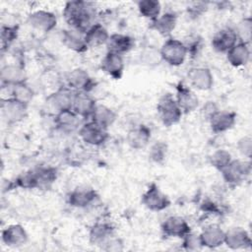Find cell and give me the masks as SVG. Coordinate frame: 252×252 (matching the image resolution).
<instances>
[{"label": "cell", "instance_id": "36", "mask_svg": "<svg viewBox=\"0 0 252 252\" xmlns=\"http://www.w3.org/2000/svg\"><path fill=\"white\" fill-rule=\"evenodd\" d=\"M19 34V28L15 25H2L1 27V49L2 52L8 51L16 41Z\"/></svg>", "mask_w": 252, "mask_h": 252}, {"label": "cell", "instance_id": "4", "mask_svg": "<svg viewBox=\"0 0 252 252\" xmlns=\"http://www.w3.org/2000/svg\"><path fill=\"white\" fill-rule=\"evenodd\" d=\"M251 163L248 160L233 159L220 172L223 181L230 186H237L242 183L250 174Z\"/></svg>", "mask_w": 252, "mask_h": 252}, {"label": "cell", "instance_id": "8", "mask_svg": "<svg viewBox=\"0 0 252 252\" xmlns=\"http://www.w3.org/2000/svg\"><path fill=\"white\" fill-rule=\"evenodd\" d=\"M74 92L91 93L95 86L94 80L83 68H75L65 76V85Z\"/></svg>", "mask_w": 252, "mask_h": 252}, {"label": "cell", "instance_id": "27", "mask_svg": "<svg viewBox=\"0 0 252 252\" xmlns=\"http://www.w3.org/2000/svg\"><path fill=\"white\" fill-rule=\"evenodd\" d=\"M177 26V16L172 12L161 13L157 19L151 21L150 28L162 36H168Z\"/></svg>", "mask_w": 252, "mask_h": 252}, {"label": "cell", "instance_id": "15", "mask_svg": "<svg viewBox=\"0 0 252 252\" xmlns=\"http://www.w3.org/2000/svg\"><path fill=\"white\" fill-rule=\"evenodd\" d=\"M160 228L162 233L167 237L181 239L191 231L188 221L180 216H170L166 218L162 221Z\"/></svg>", "mask_w": 252, "mask_h": 252}, {"label": "cell", "instance_id": "28", "mask_svg": "<svg viewBox=\"0 0 252 252\" xmlns=\"http://www.w3.org/2000/svg\"><path fill=\"white\" fill-rule=\"evenodd\" d=\"M227 62L235 68L243 67L250 61V48L249 44L238 41L233 47H231L226 53Z\"/></svg>", "mask_w": 252, "mask_h": 252}, {"label": "cell", "instance_id": "19", "mask_svg": "<svg viewBox=\"0 0 252 252\" xmlns=\"http://www.w3.org/2000/svg\"><path fill=\"white\" fill-rule=\"evenodd\" d=\"M96 100L94 97L86 92H75L72 104V110L76 112L84 120H89L96 106Z\"/></svg>", "mask_w": 252, "mask_h": 252}, {"label": "cell", "instance_id": "38", "mask_svg": "<svg viewBox=\"0 0 252 252\" xmlns=\"http://www.w3.org/2000/svg\"><path fill=\"white\" fill-rule=\"evenodd\" d=\"M14 186L23 189H38V184L33 169L27 170L18 175L14 181Z\"/></svg>", "mask_w": 252, "mask_h": 252}, {"label": "cell", "instance_id": "45", "mask_svg": "<svg viewBox=\"0 0 252 252\" xmlns=\"http://www.w3.org/2000/svg\"><path fill=\"white\" fill-rule=\"evenodd\" d=\"M207 5L205 3H195L192 7H188L187 11L191 17H200L204 12L207 11Z\"/></svg>", "mask_w": 252, "mask_h": 252}, {"label": "cell", "instance_id": "44", "mask_svg": "<svg viewBox=\"0 0 252 252\" xmlns=\"http://www.w3.org/2000/svg\"><path fill=\"white\" fill-rule=\"evenodd\" d=\"M219 110L218 105L214 102V101H207L202 109H201V114L203 116L204 119H206L207 121H209V119Z\"/></svg>", "mask_w": 252, "mask_h": 252}, {"label": "cell", "instance_id": "7", "mask_svg": "<svg viewBox=\"0 0 252 252\" xmlns=\"http://www.w3.org/2000/svg\"><path fill=\"white\" fill-rule=\"evenodd\" d=\"M141 201L142 204L152 212H161L167 209L171 204L168 196L163 193L156 183H152L148 187L142 195Z\"/></svg>", "mask_w": 252, "mask_h": 252}, {"label": "cell", "instance_id": "17", "mask_svg": "<svg viewBox=\"0 0 252 252\" xmlns=\"http://www.w3.org/2000/svg\"><path fill=\"white\" fill-rule=\"evenodd\" d=\"M174 97L183 114L192 113L199 106L200 101L197 94L182 83L176 86V94Z\"/></svg>", "mask_w": 252, "mask_h": 252}, {"label": "cell", "instance_id": "39", "mask_svg": "<svg viewBox=\"0 0 252 252\" xmlns=\"http://www.w3.org/2000/svg\"><path fill=\"white\" fill-rule=\"evenodd\" d=\"M238 37V41L249 44L252 36V21L251 18L247 17L242 19L236 29H234Z\"/></svg>", "mask_w": 252, "mask_h": 252}, {"label": "cell", "instance_id": "42", "mask_svg": "<svg viewBox=\"0 0 252 252\" xmlns=\"http://www.w3.org/2000/svg\"><path fill=\"white\" fill-rule=\"evenodd\" d=\"M238 152L248 159L251 158L252 155V139L250 136L241 137L236 144Z\"/></svg>", "mask_w": 252, "mask_h": 252}, {"label": "cell", "instance_id": "1", "mask_svg": "<svg viewBox=\"0 0 252 252\" xmlns=\"http://www.w3.org/2000/svg\"><path fill=\"white\" fill-rule=\"evenodd\" d=\"M62 15L70 29L85 33L94 24L95 9L92 3L86 1H68L65 3Z\"/></svg>", "mask_w": 252, "mask_h": 252}, {"label": "cell", "instance_id": "25", "mask_svg": "<svg viewBox=\"0 0 252 252\" xmlns=\"http://www.w3.org/2000/svg\"><path fill=\"white\" fill-rule=\"evenodd\" d=\"M225 231L219 224H209L199 233L203 247L217 248L224 244Z\"/></svg>", "mask_w": 252, "mask_h": 252}, {"label": "cell", "instance_id": "14", "mask_svg": "<svg viewBox=\"0 0 252 252\" xmlns=\"http://www.w3.org/2000/svg\"><path fill=\"white\" fill-rule=\"evenodd\" d=\"M100 70L107 76L119 80L123 76L125 69V62L123 55L106 51L100 61Z\"/></svg>", "mask_w": 252, "mask_h": 252}, {"label": "cell", "instance_id": "26", "mask_svg": "<svg viewBox=\"0 0 252 252\" xmlns=\"http://www.w3.org/2000/svg\"><path fill=\"white\" fill-rule=\"evenodd\" d=\"M115 234L114 226L107 221L94 223L89 231V240L93 245L101 246L107 239Z\"/></svg>", "mask_w": 252, "mask_h": 252}, {"label": "cell", "instance_id": "6", "mask_svg": "<svg viewBox=\"0 0 252 252\" xmlns=\"http://www.w3.org/2000/svg\"><path fill=\"white\" fill-rule=\"evenodd\" d=\"M29 104L19 101L13 97L2 98L1 113L7 124H16L28 116Z\"/></svg>", "mask_w": 252, "mask_h": 252}, {"label": "cell", "instance_id": "24", "mask_svg": "<svg viewBox=\"0 0 252 252\" xmlns=\"http://www.w3.org/2000/svg\"><path fill=\"white\" fill-rule=\"evenodd\" d=\"M135 46V38L129 34L111 33L106 43L107 51L124 55L130 52Z\"/></svg>", "mask_w": 252, "mask_h": 252}, {"label": "cell", "instance_id": "12", "mask_svg": "<svg viewBox=\"0 0 252 252\" xmlns=\"http://www.w3.org/2000/svg\"><path fill=\"white\" fill-rule=\"evenodd\" d=\"M84 122V119L72 109L63 110L54 114V126L63 134L78 132Z\"/></svg>", "mask_w": 252, "mask_h": 252}, {"label": "cell", "instance_id": "5", "mask_svg": "<svg viewBox=\"0 0 252 252\" xmlns=\"http://www.w3.org/2000/svg\"><path fill=\"white\" fill-rule=\"evenodd\" d=\"M80 139L89 146L99 147L105 144L109 138L108 129L92 120L85 121L78 131Z\"/></svg>", "mask_w": 252, "mask_h": 252}, {"label": "cell", "instance_id": "21", "mask_svg": "<svg viewBox=\"0 0 252 252\" xmlns=\"http://www.w3.org/2000/svg\"><path fill=\"white\" fill-rule=\"evenodd\" d=\"M190 85L199 91H209L214 86V76L207 67H194L188 73Z\"/></svg>", "mask_w": 252, "mask_h": 252}, {"label": "cell", "instance_id": "33", "mask_svg": "<svg viewBox=\"0 0 252 252\" xmlns=\"http://www.w3.org/2000/svg\"><path fill=\"white\" fill-rule=\"evenodd\" d=\"M4 86V85H2ZM8 88V93L10 94L9 97H13L19 101H22L24 103L30 104V102L33 99L34 96V92L28 85L27 82L19 83L13 86H5ZM7 98V97H6Z\"/></svg>", "mask_w": 252, "mask_h": 252}, {"label": "cell", "instance_id": "35", "mask_svg": "<svg viewBox=\"0 0 252 252\" xmlns=\"http://www.w3.org/2000/svg\"><path fill=\"white\" fill-rule=\"evenodd\" d=\"M167 153H168L167 144L163 141H157L150 147L148 157L152 162L157 164H162L166 159Z\"/></svg>", "mask_w": 252, "mask_h": 252}, {"label": "cell", "instance_id": "2", "mask_svg": "<svg viewBox=\"0 0 252 252\" xmlns=\"http://www.w3.org/2000/svg\"><path fill=\"white\" fill-rule=\"evenodd\" d=\"M157 112L160 122L165 127H171L177 124L183 116V112L178 106L174 95L169 93L162 94L158 98Z\"/></svg>", "mask_w": 252, "mask_h": 252}, {"label": "cell", "instance_id": "3", "mask_svg": "<svg viewBox=\"0 0 252 252\" xmlns=\"http://www.w3.org/2000/svg\"><path fill=\"white\" fill-rule=\"evenodd\" d=\"M158 52L160 59L173 67L181 66L188 56L184 42L174 37H168L162 43Z\"/></svg>", "mask_w": 252, "mask_h": 252}, {"label": "cell", "instance_id": "31", "mask_svg": "<svg viewBox=\"0 0 252 252\" xmlns=\"http://www.w3.org/2000/svg\"><path fill=\"white\" fill-rule=\"evenodd\" d=\"M117 119V113L114 109L104 104H96L92 116L89 120L95 122L105 129L111 127Z\"/></svg>", "mask_w": 252, "mask_h": 252}, {"label": "cell", "instance_id": "16", "mask_svg": "<svg viewBox=\"0 0 252 252\" xmlns=\"http://www.w3.org/2000/svg\"><path fill=\"white\" fill-rule=\"evenodd\" d=\"M224 244L232 250L247 249L251 247L252 239L244 227L234 226L225 231Z\"/></svg>", "mask_w": 252, "mask_h": 252}, {"label": "cell", "instance_id": "9", "mask_svg": "<svg viewBox=\"0 0 252 252\" xmlns=\"http://www.w3.org/2000/svg\"><path fill=\"white\" fill-rule=\"evenodd\" d=\"M97 192L89 186H78L71 190L66 197L68 205L77 209H86L98 200Z\"/></svg>", "mask_w": 252, "mask_h": 252}, {"label": "cell", "instance_id": "37", "mask_svg": "<svg viewBox=\"0 0 252 252\" xmlns=\"http://www.w3.org/2000/svg\"><path fill=\"white\" fill-rule=\"evenodd\" d=\"M231 160V154L224 149L216 150L209 158L210 164L219 171H220L224 166H226Z\"/></svg>", "mask_w": 252, "mask_h": 252}, {"label": "cell", "instance_id": "22", "mask_svg": "<svg viewBox=\"0 0 252 252\" xmlns=\"http://www.w3.org/2000/svg\"><path fill=\"white\" fill-rule=\"evenodd\" d=\"M60 39L63 45L76 53H84L89 49V46L85 39V33L73 29H67L62 31Z\"/></svg>", "mask_w": 252, "mask_h": 252}, {"label": "cell", "instance_id": "32", "mask_svg": "<svg viewBox=\"0 0 252 252\" xmlns=\"http://www.w3.org/2000/svg\"><path fill=\"white\" fill-rule=\"evenodd\" d=\"M36 176L38 189L49 188L58 177V170L54 166L50 165H40L33 168Z\"/></svg>", "mask_w": 252, "mask_h": 252}, {"label": "cell", "instance_id": "30", "mask_svg": "<svg viewBox=\"0 0 252 252\" xmlns=\"http://www.w3.org/2000/svg\"><path fill=\"white\" fill-rule=\"evenodd\" d=\"M27 82L25 69L19 64H7L1 68V83L4 86H13Z\"/></svg>", "mask_w": 252, "mask_h": 252}, {"label": "cell", "instance_id": "23", "mask_svg": "<svg viewBox=\"0 0 252 252\" xmlns=\"http://www.w3.org/2000/svg\"><path fill=\"white\" fill-rule=\"evenodd\" d=\"M152 138L151 129L144 124H140L138 126L130 129L126 135V141L130 148L134 150H142L145 149Z\"/></svg>", "mask_w": 252, "mask_h": 252}, {"label": "cell", "instance_id": "29", "mask_svg": "<svg viewBox=\"0 0 252 252\" xmlns=\"http://www.w3.org/2000/svg\"><path fill=\"white\" fill-rule=\"evenodd\" d=\"M109 32L100 23H94L85 32L86 42L90 47H98L106 45L109 38Z\"/></svg>", "mask_w": 252, "mask_h": 252}, {"label": "cell", "instance_id": "18", "mask_svg": "<svg viewBox=\"0 0 252 252\" xmlns=\"http://www.w3.org/2000/svg\"><path fill=\"white\" fill-rule=\"evenodd\" d=\"M1 239L6 246L16 248L21 247L28 242L29 234L22 224L13 223L2 230Z\"/></svg>", "mask_w": 252, "mask_h": 252}, {"label": "cell", "instance_id": "43", "mask_svg": "<svg viewBox=\"0 0 252 252\" xmlns=\"http://www.w3.org/2000/svg\"><path fill=\"white\" fill-rule=\"evenodd\" d=\"M100 248L104 251H113V252H118L122 251L124 249V243L121 238L116 236L115 234L111 236L109 239H107L101 246Z\"/></svg>", "mask_w": 252, "mask_h": 252}, {"label": "cell", "instance_id": "34", "mask_svg": "<svg viewBox=\"0 0 252 252\" xmlns=\"http://www.w3.org/2000/svg\"><path fill=\"white\" fill-rule=\"evenodd\" d=\"M139 14L153 21L161 14V4L158 0H141L137 3Z\"/></svg>", "mask_w": 252, "mask_h": 252}, {"label": "cell", "instance_id": "41", "mask_svg": "<svg viewBox=\"0 0 252 252\" xmlns=\"http://www.w3.org/2000/svg\"><path fill=\"white\" fill-rule=\"evenodd\" d=\"M182 247L186 251H197L203 248L199 233L190 231L182 238Z\"/></svg>", "mask_w": 252, "mask_h": 252}, {"label": "cell", "instance_id": "40", "mask_svg": "<svg viewBox=\"0 0 252 252\" xmlns=\"http://www.w3.org/2000/svg\"><path fill=\"white\" fill-rule=\"evenodd\" d=\"M183 42L186 46L188 56H190L192 58H196L202 52L204 42H203V38L200 35L193 34V35L189 36L186 41H183Z\"/></svg>", "mask_w": 252, "mask_h": 252}, {"label": "cell", "instance_id": "10", "mask_svg": "<svg viewBox=\"0 0 252 252\" xmlns=\"http://www.w3.org/2000/svg\"><path fill=\"white\" fill-rule=\"evenodd\" d=\"M27 23L32 29L47 33L56 28L57 18L55 14L50 11L36 10L28 16Z\"/></svg>", "mask_w": 252, "mask_h": 252}, {"label": "cell", "instance_id": "20", "mask_svg": "<svg viewBox=\"0 0 252 252\" xmlns=\"http://www.w3.org/2000/svg\"><path fill=\"white\" fill-rule=\"evenodd\" d=\"M208 122L214 133L221 134L233 128L236 123V113L230 110L219 109Z\"/></svg>", "mask_w": 252, "mask_h": 252}, {"label": "cell", "instance_id": "11", "mask_svg": "<svg viewBox=\"0 0 252 252\" xmlns=\"http://www.w3.org/2000/svg\"><path fill=\"white\" fill-rule=\"evenodd\" d=\"M74 94L75 92L68 87L61 86L46 97V103L54 110L55 114L63 110L72 109Z\"/></svg>", "mask_w": 252, "mask_h": 252}, {"label": "cell", "instance_id": "13", "mask_svg": "<svg viewBox=\"0 0 252 252\" xmlns=\"http://www.w3.org/2000/svg\"><path fill=\"white\" fill-rule=\"evenodd\" d=\"M238 42L236 32L233 28L225 27L219 30L212 37V48L219 53H226Z\"/></svg>", "mask_w": 252, "mask_h": 252}]
</instances>
